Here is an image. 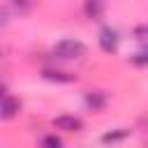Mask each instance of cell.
Segmentation results:
<instances>
[{"label":"cell","mask_w":148,"mask_h":148,"mask_svg":"<svg viewBox=\"0 0 148 148\" xmlns=\"http://www.w3.org/2000/svg\"><path fill=\"white\" fill-rule=\"evenodd\" d=\"M86 53H88V46L74 37H65L53 44V56L60 60H83Z\"/></svg>","instance_id":"obj_1"},{"label":"cell","mask_w":148,"mask_h":148,"mask_svg":"<svg viewBox=\"0 0 148 148\" xmlns=\"http://www.w3.org/2000/svg\"><path fill=\"white\" fill-rule=\"evenodd\" d=\"M97 44H99V49H102L104 53H116V51H118V44H120L118 30L111 28V25H104V28L99 30V35H97Z\"/></svg>","instance_id":"obj_2"},{"label":"cell","mask_w":148,"mask_h":148,"mask_svg":"<svg viewBox=\"0 0 148 148\" xmlns=\"http://www.w3.org/2000/svg\"><path fill=\"white\" fill-rule=\"evenodd\" d=\"M51 125L60 132H67V134H76L83 130V120L79 116H72V113H62V116H56L51 120Z\"/></svg>","instance_id":"obj_3"},{"label":"cell","mask_w":148,"mask_h":148,"mask_svg":"<svg viewBox=\"0 0 148 148\" xmlns=\"http://www.w3.org/2000/svg\"><path fill=\"white\" fill-rule=\"evenodd\" d=\"M42 79L51 81V83H76L79 76L74 72H67V69H58V67H44L42 69Z\"/></svg>","instance_id":"obj_4"},{"label":"cell","mask_w":148,"mask_h":148,"mask_svg":"<svg viewBox=\"0 0 148 148\" xmlns=\"http://www.w3.org/2000/svg\"><path fill=\"white\" fill-rule=\"evenodd\" d=\"M83 102L90 111H104L106 109V102H109V95L104 90H86L83 92Z\"/></svg>","instance_id":"obj_5"},{"label":"cell","mask_w":148,"mask_h":148,"mask_svg":"<svg viewBox=\"0 0 148 148\" xmlns=\"http://www.w3.org/2000/svg\"><path fill=\"white\" fill-rule=\"evenodd\" d=\"M21 111V99L18 97H12V95H5L0 99V120H12L16 118Z\"/></svg>","instance_id":"obj_6"},{"label":"cell","mask_w":148,"mask_h":148,"mask_svg":"<svg viewBox=\"0 0 148 148\" xmlns=\"http://www.w3.org/2000/svg\"><path fill=\"white\" fill-rule=\"evenodd\" d=\"M130 136V130L127 127H116V130H109V132H104L102 134V143L104 146H113V143H120V141H125Z\"/></svg>","instance_id":"obj_7"},{"label":"cell","mask_w":148,"mask_h":148,"mask_svg":"<svg viewBox=\"0 0 148 148\" xmlns=\"http://www.w3.org/2000/svg\"><path fill=\"white\" fill-rule=\"evenodd\" d=\"M83 14L90 21L102 18V14H104V0H83Z\"/></svg>","instance_id":"obj_8"},{"label":"cell","mask_w":148,"mask_h":148,"mask_svg":"<svg viewBox=\"0 0 148 148\" xmlns=\"http://www.w3.org/2000/svg\"><path fill=\"white\" fill-rule=\"evenodd\" d=\"M39 148H65V141L58 134H46V136H42Z\"/></svg>","instance_id":"obj_9"},{"label":"cell","mask_w":148,"mask_h":148,"mask_svg":"<svg viewBox=\"0 0 148 148\" xmlns=\"http://www.w3.org/2000/svg\"><path fill=\"white\" fill-rule=\"evenodd\" d=\"M130 62L134 65V67H139V69H143L146 65H148V51H136L134 56H130Z\"/></svg>","instance_id":"obj_10"},{"label":"cell","mask_w":148,"mask_h":148,"mask_svg":"<svg viewBox=\"0 0 148 148\" xmlns=\"http://www.w3.org/2000/svg\"><path fill=\"white\" fill-rule=\"evenodd\" d=\"M12 5H14V9L18 14H25V12H30L35 7V0H12Z\"/></svg>","instance_id":"obj_11"},{"label":"cell","mask_w":148,"mask_h":148,"mask_svg":"<svg viewBox=\"0 0 148 148\" xmlns=\"http://www.w3.org/2000/svg\"><path fill=\"white\" fill-rule=\"evenodd\" d=\"M9 21H12L9 9H7L5 5H0V30H2V28H7V25H9Z\"/></svg>","instance_id":"obj_12"},{"label":"cell","mask_w":148,"mask_h":148,"mask_svg":"<svg viewBox=\"0 0 148 148\" xmlns=\"http://www.w3.org/2000/svg\"><path fill=\"white\" fill-rule=\"evenodd\" d=\"M146 35H148L146 25H136V28H134V37H136L139 42H143V39H146Z\"/></svg>","instance_id":"obj_13"},{"label":"cell","mask_w":148,"mask_h":148,"mask_svg":"<svg viewBox=\"0 0 148 148\" xmlns=\"http://www.w3.org/2000/svg\"><path fill=\"white\" fill-rule=\"evenodd\" d=\"M5 95H7V86H5V83H0V99H2Z\"/></svg>","instance_id":"obj_14"}]
</instances>
